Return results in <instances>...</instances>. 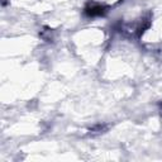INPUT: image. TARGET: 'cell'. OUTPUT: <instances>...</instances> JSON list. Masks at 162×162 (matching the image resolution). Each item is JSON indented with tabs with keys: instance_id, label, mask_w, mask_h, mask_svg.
I'll use <instances>...</instances> for the list:
<instances>
[{
	"instance_id": "obj_2",
	"label": "cell",
	"mask_w": 162,
	"mask_h": 162,
	"mask_svg": "<svg viewBox=\"0 0 162 162\" xmlns=\"http://www.w3.org/2000/svg\"><path fill=\"white\" fill-rule=\"evenodd\" d=\"M161 113H162V103H161Z\"/></svg>"
},
{
	"instance_id": "obj_1",
	"label": "cell",
	"mask_w": 162,
	"mask_h": 162,
	"mask_svg": "<svg viewBox=\"0 0 162 162\" xmlns=\"http://www.w3.org/2000/svg\"><path fill=\"white\" fill-rule=\"evenodd\" d=\"M108 13V8L99 4H89L84 9V14L88 18H95V17H103Z\"/></svg>"
}]
</instances>
